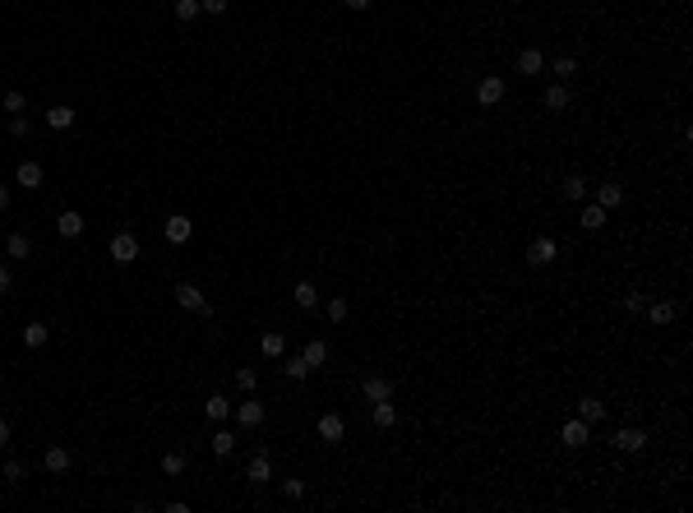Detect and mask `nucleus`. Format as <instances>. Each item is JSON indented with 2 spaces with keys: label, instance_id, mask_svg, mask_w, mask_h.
<instances>
[{
  "label": "nucleus",
  "instance_id": "nucleus-1",
  "mask_svg": "<svg viewBox=\"0 0 693 513\" xmlns=\"http://www.w3.org/2000/svg\"><path fill=\"white\" fill-rule=\"evenodd\" d=\"M176 305H180V310H190V314H204V319L213 314L209 296H204V291H199L194 282H176Z\"/></svg>",
  "mask_w": 693,
  "mask_h": 513
},
{
  "label": "nucleus",
  "instance_id": "nucleus-2",
  "mask_svg": "<svg viewBox=\"0 0 693 513\" xmlns=\"http://www.w3.org/2000/svg\"><path fill=\"white\" fill-rule=\"evenodd\" d=\"M111 259H116V264H134V259H139V236L134 232H116L111 236Z\"/></svg>",
  "mask_w": 693,
  "mask_h": 513
},
{
  "label": "nucleus",
  "instance_id": "nucleus-3",
  "mask_svg": "<svg viewBox=\"0 0 693 513\" xmlns=\"http://www.w3.org/2000/svg\"><path fill=\"white\" fill-rule=\"evenodd\" d=\"M555 259H560V241H555V236H536L532 250H527V264L532 268H546V264H555Z\"/></svg>",
  "mask_w": 693,
  "mask_h": 513
},
{
  "label": "nucleus",
  "instance_id": "nucleus-4",
  "mask_svg": "<svg viewBox=\"0 0 693 513\" xmlns=\"http://www.w3.org/2000/svg\"><path fill=\"white\" fill-rule=\"evenodd\" d=\"M560 444H564V448H583V444H592V425H587L583 416H573V421H564V430H560Z\"/></svg>",
  "mask_w": 693,
  "mask_h": 513
},
{
  "label": "nucleus",
  "instance_id": "nucleus-5",
  "mask_svg": "<svg viewBox=\"0 0 693 513\" xmlns=\"http://www.w3.org/2000/svg\"><path fill=\"white\" fill-rule=\"evenodd\" d=\"M504 79L499 74H481V84H476V102H481V107H499V102H504Z\"/></svg>",
  "mask_w": 693,
  "mask_h": 513
},
{
  "label": "nucleus",
  "instance_id": "nucleus-6",
  "mask_svg": "<svg viewBox=\"0 0 693 513\" xmlns=\"http://www.w3.org/2000/svg\"><path fill=\"white\" fill-rule=\"evenodd\" d=\"M315 430H319L324 444H342V439H347V421H342L338 412H324L319 421H315Z\"/></svg>",
  "mask_w": 693,
  "mask_h": 513
},
{
  "label": "nucleus",
  "instance_id": "nucleus-7",
  "mask_svg": "<svg viewBox=\"0 0 693 513\" xmlns=\"http://www.w3.org/2000/svg\"><path fill=\"white\" fill-rule=\"evenodd\" d=\"M162 236H166V241H171V246H185L190 236H194V222H190L185 213H171V218H166V222H162Z\"/></svg>",
  "mask_w": 693,
  "mask_h": 513
},
{
  "label": "nucleus",
  "instance_id": "nucleus-8",
  "mask_svg": "<svg viewBox=\"0 0 693 513\" xmlns=\"http://www.w3.org/2000/svg\"><path fill=\"white\" fill-rule=\"evenodd\" d=\"M610 444H615L619 453H642V448H647V435H642L638 425H619V430H615V439H610Z\"/></svg>",
  "mask_w": 693,
  "mask_h": 513
},
{
  "label": "nucleus",
  "instance_id": "nucleus-9",
  "mask_svg": "<svg viewBox=\"0 0 693 513\" xmlns=\"http://www.w3.org/2000/svg\"><path fill=\"white\" fill-rule=\"evenodd\" d=\"M14 180H19L23 190H42L46 185V171H42V162H19V167H14Z\"/></svg>",
  "mask_w": 693,
  "mask_h": 513
},
{
  "label": "nucleus",
  "instance_id": "nucleus-10",
  "mask_svg": "<svg viewBox=\"0 0 693 513\" xmlns=\"http://www.w3.org/2000/svg\"><path fill=\"white\" fill-rule=\"evenodd\" d=\"M231 416H236V421H241L245 430H259V425H264V402H259V398H245V402H241V407H236Z\"/></svg>",
  "mask_w": 693,
  "mask_h": 513
},
{
  "label": "nucleus",
  "instance_id": "nucleus-11",
  "mask_svg": "<svg viewBox=\"0 0 693 513\" xmlns=\"http://www.w3.org/2000/svg\"><path fill=\"white\" fill-rule=\"evenodd\" d=\"M84 227H88V222H84V213H79V208H65L60 218H55V236H65V241L84 236Z\"/></svg>",
  "mask_w": 693,
  "mask_h": 513
},
{
  "label": "nucleus",
  "instance_id": "nucleus-12",
  "mask_svg": "<svg viewBox=\"0 0 693 513\" xmlns=\"http://www.w3.org/2000/svg\"><path fill=\"white\" fill-rule=\"evenodd\" d=\"M361 393H365V402H379V398H393V380H388V375H365V384H361Z\"/></svg>",
  "mask_w": 693,
  "mask_h": 513
},
{
  "label": "nucleus",
  "instance_id": "nucleus-13",
  "mask_svg": "<svg viewBox=\"0 0 693 513\" xmlns=\"http://www.w3.org/2000/svg\"><path fill=\"white\" fill-rule=\"evenodd\" d=\"M370 421L379 425V430H393V425H397V407H393V398L370 402Z\"/></svg>",
  "mask_w": 693,
  "mask_h": 513
},
{
  "label": "nucleus",
  "instance_id": "nucleus-14",
  "mask_svg": "<svg viewBox=\"0 0 693 513\" xmlns=\"http://www.w3.org/2000/svg\"><path fill=\"white\" fill-rule=\"evenodd\" d=\"M70 462H74V453H70L65 444H51V448L42 453V467L55 472V477H60V472H70Z\"/></svg>",
  "mask_w": 693,
  "mask_h": 513
},
{
  "label": "nucleus",
  "instance_id": "nucleus-15",
  "mask_svg": "<svg viewBox=\"0 0 693 513\" xmlns=\"http://www.w3.org/2000/svg\"><path fill=\"white\" fill-rule=\"evenodd\" d=\"M231 412H236V407H231L227 402V393H213L209 402H204V416H209L213 425H222V421H231Z\"/></svg>",
  "mask_w": 693,
  "mask_h": 513
},
{
  "label": "nucleus",
  "instance_id": "nucleus-16",
  "mask_svg": "<svg viewBox=\"0 0 693 513\" xmlns=\"http://www.w3.org/2000/svg\"><path fill=\"white\" fill-rule=\"evenodd\" d=\"M245 477L254 481V486H264V481H273V462H268V453L259 448V453L250 458V467H245Z\"/></svg>",
  "mask_w": 693,
  "mask_h": 513
},
{
  "label": "nucleus",
  "instance_id": "nucleus-17",
  "mask_svg": "<svg viewBox=\"0 0 693 513\" xmlns=\"http://www.w3.org/2000/svg\"><path fill=\"white\" fill-rule=\"evenodd\" d=\"M5 255H10V259H33V236H28V232H10Z\"/></svg>",
  "mask_w": 693,
  "mask_h": 513
},
{
  "label": "nucleus",
  "instance_id": "nucleus-18",
  "mask_svg": "<svg viewBox=\"0 0 693 513\" xmlns=\"http://www.w3.org/2000/svg\"><path fill=\"white\" fill-rule=\"evenodd\" d=\"M564 194H569V199H592V180H587L583 171H569V176H564Z\"/></svg>",
  "mask_w": 693,
  "mask_h": 513
},
{
  "label": "nucleus",
  "instance_id": "nucleus-19",
  "mask_svg": "<svg viewBox=\"0 0 693 513\" xmlns=\"http://www.w3.org/2000/svg\"><path fill=\"white\" fill-rule=\"evenodd\" d=\"M546 69V56H541L536 46H522L517 51V74H541Z\"/></svg>",
  "mask_w": 693,
  "mask_h": 513
},
{
  "label": "nucleus",
  "instance_id": "nucleus-20",
  "mask_svg": "<svg viewBox=\"0 0 693 513\" xmlns=\"http://www.w3.org/2000/svg\"><path fill=\"white\" fill-rule=\"evenodd\" d=\"M596 204H601L605 213H610V208H619V204H624V185H615V180L596 185Z\"/></svg>",
  "mask_w": 693,
  "mask_h": 513
},
{
  "label": "nucleus",
  "instance_id": "nucleus-21",
  "mask_svg": "<svg viewBox=\"0 0 693 513\" xmlns=\"http://www.w3.org/2000/svg\"><path fill=\"white\" fill-rule=\"evenodd\" d=\"M578 222H583V232H601L605 227V208L596 199H583V218H578Z\"/></svg>",
  "mask_w": 693,
  "mask_h": 513
},
{
  "label": "nucleus",
  "instance_id": "nucleus-22",
  "mask_svg": "<svg viewBox=\"0 0 693 513\" xmlns=\"http://www.w3.org/2000/svg\"><path fill=\"white\" fill-rule=\"evenodd\" d=\"M46 125H51V130H70V125H74V107H65V102L46 107Z\"/></svg>",
  "mask_w": 693,
  "mask_h": 513
},
{
  "label": "nucleus",
  "instance_id": "nucleus-23",
  "mask_svg": "<svg viewBox=\"0 0 693 513\" xmlns=\"http://www.w3.org/2000/svg\"><path fill=\"white\" fill-rule=\"evenodd\" d=\"M301 357H305V366H310V370L329 366V342H319V338H315V342H305V352H301Z\"/></svg>",
  "mask_w": 693,
  "mask_h": 513
},
{
  "label": "nucleus",
  "instance_id": "nucleus-24",
  "mask_svg": "<svg viewBox=\"0 0 693 513\" xmlns=\"http://www.w3.org/2000/svg\"><path fill=\"white\" fill-rule=\"evenodd\" d=\"M209 448H213V458H231V453H236V435L218 425V435L209 439Z\"/></svg>",
  "mask_w": 693,
  "mask_h": 513
},
{
  "label": "nucleus",
  "instance_id": "nucleus-25",
  "mask_svg": "<svg viewBox=\"0 0 693 513\" xmlns=\"http://www.w3.org/2000/svg\"><path fill=\"white\" fill-rule=\"evenodd\" d=\"M46 338H51V328H46L42 319H33L28 328H23V347H33V352H37V347H46Z\"/></svg>",
  "mask_w": 693,
  "mask_h": 513
},
{
  "label": "nucleus",
  "instance_id": "nucleus-26",
  "mask_svg": "<svg viewBox=\"0 0 693 513\" xmlns=\"http://www.w3.org/2000/svg\"><path fill=\"white\" fill-rule=\"evenodd\" d=\"M578 416H583L587 425L605 421V402H601V398H583V402H578Z\"/></svg>",
  "mask_w": 693,
  "mask_h": 513
},
{
  "label": "nucleus",
  "instance_id": "nucleus-27",
  "mask_svg": "<svg viewBox=\"0 0 693 513\" xmlns=\"http://www.w3.org/2000/svg\"><path fill=\"white\" fill-rule=\"evenodd\" d=\"M277 361H282V375H286V380H305V375H310L305 357H286V352H282Z\"/></svg>",
  "mask_w": 693,
  "mask_h": 513
},
{
  "label": "nucleus",
  "instance_id": "nucleus-28",
  "mask_svg": "<svg viewBox=\"0 0 693 513\" xmlns=\"http://www.w3.org/2000/svg\"><path fill=\"white\" fill-rule=\"evenodd\" d=\"M324 314H329V324H342L352 314V305H347V296H329V301H324Z\"/></svg>",
  "mask_w": 693,
  "mask_h": 513
},
{
  "label": "nucleus",
  "instance_id": "nucleus-29",
  "mask_svg": "<svg viewBox=\"0 0 693 513\" xmlns=\"http://www.w3.org/2000/svg\"><path fill=\"white\" fill-rule=\"evenodd\" d=\"M259 352H264L268 361H277V357L286 352V338H282V333H264V338H259Z\"/></svg>",
  "mask_w": 693,
  "mask_h": 513
},
{
  "label": "nucleus",
  "instance_id": "nucleus-30",
  "mask_svg": "<svg viewBox=\"0 0 693 513\" xmlns=\"http://www.w3.org/2000/svg\"><path fill=\"white\" fill-rule=\"evenodd\" d=\"M296 305L301 310H315V305H319V287H315V282H296Z\"/></svg>",
  "mask_w": 693,
  "mask_h": 513
},
{
  "label": "nucleus",
  "instance_id": "nucleus-31",
  "mask_svg": "<svg viewBox=\"0 0 693 513\" xmlns=\"http://www.w3.org/2000/svg\"><path fill=\"white\" fill-rule=\"evenodd\" d=\"M546 107H550V112H564V107H569V84H550V88H546Z\"/></svg>",
  "mask_w": 693,
  "mask_h": 513
},
{
  "label": "nucleus",
  "instance_id": "nucleus-32",
  "mask_svg": "<svg viewBox=\"0 0 693 513\" xmlns=\"http://www.w3.org/2000/svg\"><path fill=\"white\" fill-rule=\"evenodd\" d=\"M647 319L652 324H671L675 319V301H652L647 305Z\"/></svg>",
  "mask_w": 693,
  "mask_h": 513
},
{
  "label": "nucleus",
  "instance_id": "nucleus-33",
  "mask_svg": "<svg viewBox=\"0 0 693 513\" xmlns=\"http://www.w3.org/2000/svg\"><path fill=\"white\" fill-rule=\"evenodd\" d=\"M185 467H190V458L180 453V448H171V453L162 458V472H166V477H180V472H185Z\"/></svg>",
  "mask_w": 693,
  "mask_h": 513
},
{
  "label": "nucleus",
  "instance_id": "nucleus-34",
  "mask_svg": "<svg viewBox=\"0 0 693 513\" xmlns=\"http://www.w3.org/2000/svg\"><path fill=\"white\" fill-rule=\"evenodd\" d=\"M171 10H176L180 23H190V19H199V14H204V10H199V0H171Z\"/></svg>",
  "mask_w": 693,
  "mask_h": 513
},
{
  "label": "nucleus",
  "instance_id": "nucleus-35",
  "mask_svg": "<svg viewBox=\"0 0 693 513\" xmlns=\"http://www.w3.org/2000/svg\"><path fill=\"white\" fill-rule=\"evenodd\" d=\"M573 74H578V60H573V56H560V60H555V84H569Z\"/></svg>",
  "mask_w": 693,
  "mask_h": 513
},
{
  "label": "nucleus",
  "instance_id": "nucleus-36",
  "mask_svg": "<svg viewBox=\"0 0 693 513\" xmlns=\"http://www.w3.org/2000/svg\"><path fill=\"white\" fill-rule=\"evenodd\" d=\"M236 384H241L245 393H254V389H259V370H254V366H241V370H236Z\"/></svg>",
  "mask_w": 693,
  "mask_h": 513
},
{
  "label": "nucleus",
  "instance_id": "nucleus-37",
  "mask_svg": "<svg viewBox=\"0 0 693 513\" xmlns=\"http://www.w3.org/2000/svg\"><path fill=\"white\" fill-rule=\"evenodd\" d=\"M5 112H10V116H19V112H28V98H23V93H19V88H10V93H5Z\"/></svg>",
  "mask_w": 693,
  "mask_h": 513
},
{
  "label": "nucleus",
  "instance_id": "nucleus-38",
  "mask_svg": "<svg viewBox=\"0 0 693 513\" xmlns=\"http://www.w3.org/2000/svg\"><path fill=\"white\" fill-rule=\"evenodd\" d=\"M23 477H28V467H23L19 458H10V462H5V481H10V486H19Z\"/></svg>",
  "mask_w": 693,
  "mask_h": 513
},
{
  "label": "nucleus",
  "instance_id": "nucleus-39",
  "mask_svg": "<svg viewBox=\"0 0 693 513\" xmlns=\"http://www.w3.org/2000/svg\"><path fill=\"white\" fill-rule=\"evenodd\" d=\"M28 130H33V125H28V116H10V134H14V139H28Z\"/></svg>",
  "mask_w": 693,
  "mask_h": 513
},
{
  "label": "nucleus",
  "instance_id": "nucleus-40",
  "mask_svg": "<svg viewBox=\"0 0 693 513\" xmlns=\"http://www.w3.org/2000/svg\"><path fill=\"white\" fill-rule=\"evenodd\" d=\"M624 310H628V314L647 310V296H642V291H628V296H624Z\"/></svg>",
  "mask_w": 693,
  "mask_h": 513
},
{
  "label": "nucleus",
  "instance_id": "nucleus-41",
  "mask_svg": "<svg viewBox=\"0 0 693 513\" xmlns=\"http://www.w3.org/2000/svg\"><path fill=\"white\" fill-rule=\"evenodd\" d=\"M282 495H286V500H301V495H305V481H301V477L282 481Z\"/></svg>",
  "mask_w": 693,
  "mask_h": 513
},
{
  "label": "nucleus",
  "instance_id": "nucleus-42",
  "mask_svg": "<svg viewBox=\"0 0 693 513\" xmlns=\"http://www.w3.org/2000/svg\"><path fill=\"white\" fill-rule=\"evenodd\" d=\"M227 5H231V0H199V10H204V14H227Z\"/></svg>",
  "mask_w": 693,
  "mask_h": 513
},
{
  "label": "nucleus",
  "instance_id": "nucleus-43",
  "mask_svg": "<svg viewBox=\"0 0 693 513\" xmlns=\"http://www.w3.org/2000/svg\"><path fill=\"white\" fill-rule=\"evenodd\" d=\"M10 287H14V278H10V268L0 264V296H5V291H10Z\"/></svg>",
  "mask_w": 693,
  "mask_h": 513
},
{
  "label": "nucleus",
  "instance_id": "nucleus-44",
  "mask_svg": "<svg viewBox=\"0 0 693 513\" xmlns=\"http://www.w3.org/2000/svg\"><path fill=\"white\" fill-rule=\"evenodd\" d=\"M342 5H347V10H356V14H361V10H370V0H342Z\"/></svg>",
  "mask_w": 693,
  "mask_h": 513
},
{
  "label": "nucleus",
  "instance_id": "nucleus-45",
  "mask_svg": "<svg viewBox=\"0 0 693 513\" xmlns=\"http://www.w3.org/2000/svg\"><path fill=\"white\" fill-rule=\"evenodd\" d=\"M10 444V421H5V416H0V448Z\"/></svg>",
  "mask_w": 693,
  "mask_h": 513
},
{
  "label": "nucleus",
  "instance_id": "nucleus-46",
  "mask_svg": "<svg viewBox=\"0 0 693 513\" xmlns=\"http://www.w3.org/2000/svg\"><path fill=\"white\" fill-rule=\"evenodd\" d=\"M10 208V185H0V213Z\"/></svg>",
  "mask_w": 693,
  "mask_h": 513
}]
</instances>
